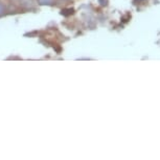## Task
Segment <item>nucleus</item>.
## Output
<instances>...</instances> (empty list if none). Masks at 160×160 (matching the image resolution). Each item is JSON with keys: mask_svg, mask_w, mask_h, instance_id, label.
I'll use <instances>...</instances> for the list:
<instances>
[{"mask_svg": "<svg viewBox=\"0 0 160 160\" xmlns=\"http://www.w3.org/2000/svg\"><path fill=\"white\" fill-rule=\"evenodd\" d=\"M38 2L40 4H52L55 2V0H38Z\"/></svg>", "mask_w": 160, "mask_h": 160, "instance_id": "f257e3e1", "label": "nucleus"}, {"mask_svg": "<svg viewBox=\"0 0 160 160\" xmlns=\"http://www.w3.org/2000/svg\"><path fill=\"white\" fill-rule=\"evenodd\" d=\"M4 11H5V8H4V5L2 2H0V15H2L4 13Z\"/></svg>", "mask_w": 160, "mask_h": 160, "instance_id": "f03ea898", "label": "nucleus"}]
</instances>
